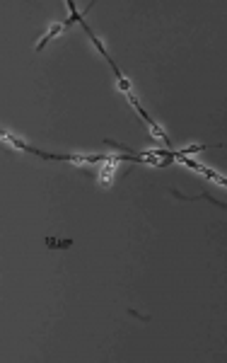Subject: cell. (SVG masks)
I'll use <instances>...</instances> for the list:
<instances>
[{
  "label": "cell",
  "mask_w": 227,
  "mask_h": 363,
  "mask_svg": "<svg viewBox=\"0 0 227 363\" xmlns=\"http://www.w3.org/2000/svg\"><path fill=\"white\" fill-rule=\"evenodd\" d=\"M128 99H130V104L135 107V111H138V114H141L143 119H145V124H150L152 133H155V136H157V138H160L162 143H167V145H169V138H167V133H164L162 129H160V126H157V124L152 121V116H150V114H148V111H145V109H143V104H141V102H138V99L133 97V95H128Z\"/></svg>",
  "instance_id": "obj_1"
},
{
  "label": "cell",
  "mask_w": 227,
  "mask_h": 363,
  "mask_svg": "<svg viewBox=\"0 0 227 363\" xmlns=\"http://www.w3.org/2000/svg\"><path fill=\"white\" fill-rule=\"evenodd\" d=\"M116 165H119V157H109L107 163H104V167H102V175H99V179H102V187H111V182H114V172H116Z\"/></svg>",
  "instance_id": "obj_2"
},
{
  "label": "cell",
  "mask_w": 227,
  "mask_h": 363,
  "mask_svg": "<svg viewBox=\"0 0 227 363\" xmlns=\"http://www.w3.org/2000/svg\"><path fill=\"white\" fill-rule=\"evenodd\" d=\"M65 29V24H54V27H51V29H49V32H46V36H43L41 42H39V44L34 46V51H43V46L49 44V42H51V39H54V36H58V34L63 32Z\"/></svg>",
  "instance_id": "obj_3"
},
{
  "label": "cell",
  "mask_w": 227,
  "mask_h": 363,
  "mask_svg": "<svg viewBox=\"0 0 227 363\" xmlns=\"http://www.w3.org/2000/svg\"><path fill=\"white\" fill-rule=\"evenodd\" d=\"M201 175L203 177H208V179H213V182H217L222 189H227V177H222V175H217L215 170H210V167H206L203 165V170H201Z\"/></svg>",
  "instance_id": "obj_4"
},
{
  "label": "cell",
  "mask_w": 227,
  "mask_h": 363,
  "mask_svg": "<svg viewBox=\"0 0 227 363\" xmlns=\"http://www.w3.org/2000/svg\"><path fill=\"white\" fill-rule=\"evenodd\" d=\"M43 240H46L49 250H68V247H73V240H56V237H43Z\"/></svg>",
  "instance_id": "obj_5"
},
{
  "label": "cell",
  "mask_w": 227,
  "mask_h": 363,
  "mask_svg": "<svg viewBox=\"0 0 227 363\" xmlns=\"http://www.w3.org/2000/svg\"><path fill=\"white\" fill-rule=\"evenodd\" d=\"M198 198H208V201H213L215 206H220V209L227 211V204H225V201H217V198H213L210 194H208V191H203V194H198V196H194V198H189V201H198Z\"/></svg>",
  "instance_id": "obj_6"
}]
</instances>
